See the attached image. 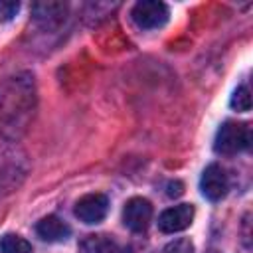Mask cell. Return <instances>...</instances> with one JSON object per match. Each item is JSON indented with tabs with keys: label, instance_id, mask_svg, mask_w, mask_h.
I'll list each match as a JSON object with an SVG mask.
<instances>
[{
	"label": "cell",
	"instance_id": "obj_2",
	"mask_svg": "<svg viewBox=\"0 0 253 253\" xmlns=\"http://www.w3.org/2000/svg\"><path fill=\"white\" fill-rule=\"evenodd\" d=\"M132 22L140 28V30H154V28H160L166 24L168 16H170V10L164 2H158V0H142V2H136L132 12Z\"/></svg>",
	"mask_w": 253,
	"mask_h": 253
},
{
	"label": "cell",
	"instance_id": "obj_12",
	"mask_svg": "<svg viewBox=\"0 0 253 253\" xmlns=\"http://www.w3.org/2000/svg\"><path fill=\"white\" fill-rule=\"evenodd\" d=\"M162 253H194V243L186 237H180V239H174V241L166 243Z\"/></svg>",
	"mask_w": 253,
	"mask_h": 253
},
{
	"label": "cell",
	"instance_id": "obj_11",
	"mask_svg": "<svg viewBox=\"0 0 253 253\" xmlns=\"http://www.w3.org/2000/svg\"><path fill=\"white\" fill-rule=\"evenodd\" d=\"M229 103H231V109H235V111H239V113H247V111L251 109V95H249V89H247L245 85L237 87V89L233 91Z\"/></svg>",
	"mask_w": 253,
	"mask_h": 253
},
{
	"label": "cell",
	"instance_id": "obj_6",
	"mask_svg": "<svg viewBox=\"0 0 253 253\" xmlns=\"http://www.w3.org/2000/svg\"><path fill=\"white\" fill-rule=\"evenodd\" d=\"M194 219V206L192 204H178L164 210L158 215V229L164 233H176L190 227Z\"/></svg>",
	"mask_w": 253,
	"mask_h": 253
},
{
	"label": "cell",
	"instance_id": "obj_8",
	"mask_svg": "<svg viewBox=\"0 0 253 253\" xmlns=\"http://www.w3.org/2000/svg\"><path fill=\"white\" fill-rule=\"evenodd\" d=\"M65 12H67V6L61 2H38L32 6L34 18L42 24H47V26L59 24L65 18Z\"/></svg>",
	"mask_w": 253,
	"mask_h": 253
},
{
	"label": "cell",
	"instance_id": "obj_15",
	"mask_svg": "<svg viewBox=\"0 0 253 253\" xmlns=\"http://www.w3.org/2000/svg\"><path fill=\"white\" fill-rule=\"evenodd\" d=\"M211 253H213V251H211Z\"/></svg>",
	"mask_w": 253,
	"mask_h": 253
},
{
	"label": "cell",
	"instance_id": "obj_9",
	"mask_svg": "<svg viewBox=\"0 0 253 253\" xmlns=\"http://www.w3.org/2000/svg\"><path fill=\"white\" fill-rule=\"evenodd\" d=\"M83 253H125L115 241L107 239L105 235H89L81 243Z\"/></svg>",
	"mask_w": 253,
	"mask_h": 253
},
{
	"label": "cell",
	"instance_id": "obj_5",
	"mask_svg": "<svg viewBox=\"0 0 253 253\" xmlns=\"http://www.w3.org/2000/svg\"><path fill=\"white\" fill-rule=\"evenodd\" d=\"M152 219V204L146 198H130L123 210V223L130 231H144Z\"/></svg>",
	"mask_w": 253,
	"mask_h": 253
},
{
	"label": "cell",
	"instance_id": "obj_4",
	"mask_svg": "<svg viewBox=\"0 0 253 253\" xmlns=\"http://www.w3.org/2000/svg\"><path fill=\"white\" fill-rule=\"evenodd\" d=\"M200 190L210 202H219L221 198H225V194L229 190V180H227L225 170L219 164L206 166V170L202 172V178H200Z\"/></svg>",
	"mask_w": 253,
	"mask_h": 253
},
{
	"label": "cell",
	"instance_id": "obj_10",
	"mask_svg": "<svg viewBox=\"0 0 253 253\" xmlns=\"http://www.w3.org/2000/svg\"><path fill=\"white\" fill-rule=\"evenodd\" d=\"M0 251L2 253H34L32 245L24 237L14 233H6L0 237Z\"/></svg>",
	"mask_w": 253,
	"mask_h": 253
},
{
	"label": "cell",
	"instance_id": "obj_13",
	"mask_svg": "<svg viewBox=\"0 0 253 253\" xmlns=\"http://www.w3.org/2000/svg\"><path fill=\"white\" fill-rule=\"evenodd\" d=\"M20 10V2L14 0H0V22H10Z\"/></svg>",
	"mask_w": 253,
	"mask_h": 253
},
{
	"label": "cell",
	"instance_id": "obj_14",
	"mask_svg": "<svg viewBox=\"0 0 253 253\" xmlns=\"http://www.w3.org/2000/svg\"><path fill=\"white\" fill-rule=\"evenodd\" d=\"M170 198H176V196H180L182 194V184L180 182H170L168 184V192H166Z\"/></svg>",
	"mask_w": 253,
	"mask_h": 253
},
{
	"label": "cell",
	"instance_id": "obj_3",
	"mask_svg": "<svg viewBox=\"0 0 253 253\" xmlns=\"http://www.w3.org/2000/svg\"><path fill=\"white\" fill-rule=\"evenodd\" d=\"M107 211H109V198L105 194H99V192L85 194L75 204V215L79 217V221H83L87 225L103 221Z\"/></svg>",
	"mask_w": 253,
	"mask_h": 253
},
{
	"label": "cell",
	"instance_id": "obj_7",
	"mask_svg": "<svg viewBox=\"0 0 253 253\" xmlns=\"http://www.w3.org/2000/svg\"><path fill=\"white\" fill-rule=\"evenodd\" d=\"M36 233L47 243H59L71 235V227L63 219H59L57 215H47V217L38 221Z\"/></svg>",
	"mask_w": 253,
	"mask_h": 253
},
{
	"label": "cell",
	"instance_id": "obj_1",
	"mask_svg": "<svg viewBox=\"0 0 253 253\" xmlns=\"http://www.w3.org/2000/svg\"><path fill=\"white\" fill-rule=\"evenodd\" d=\"M251 144V126L247 123L225 121L215 134L213 150L217 154H237Z\"/></svg>",
	"mask_w": 253,
	"mask_h": 253
}]
</instances>
